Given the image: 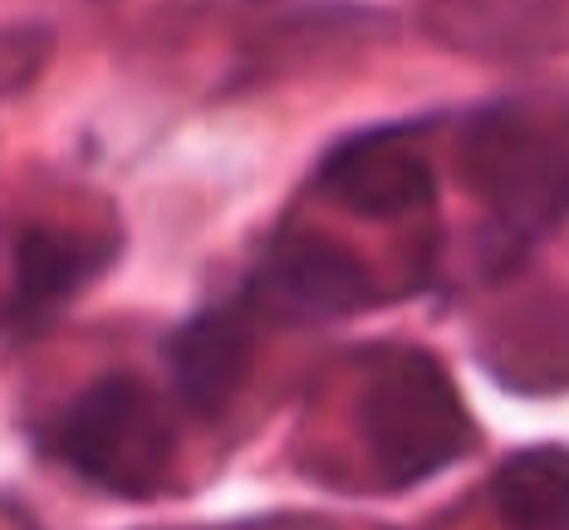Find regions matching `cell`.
Wrapping results in <instances>:
<instances>
[{
  "label": "cell",
  "instance_id": "1",
  "mask_svg": "<svg viewBox=\"0 0 569 530\" xmlns=\"http://www.w3.org/2000/svg\"><path fill=\"white\" fill-rule=\"evenodd\" d=\"M461 172L491 211L501 261H520L569 217V128L526 103H481L461 123Z\"/></svg>",
  "mask_w": 569,
  "mask_h": 530
},
{
  "label": "cell",
  "instance_id": "2",
  "mask_svg": "<svg viewBox=\"0 0 569 530\" xmlns=\"http://www.w3.org/2000/svg\"><path fill=\"white\" fill-rule=\"evenodd\" d=\"M359 428L378 487L408 491L457 467L477 447V422L461 403L452 373L427 349L393 344L373 353L359 393Z\"/></svg>",
  "mask_w": 569,
  "mask_h": 530
},
{
  "label": "cell",
  "instance_id": "3",
  "mask_svg": "<svg viewBox=\"0 0 569 530\" xmlns=\"http://www.w3.org/2000/svg\"><path fill=\"white\" fill-rule=\"evenodd\" d=\"M50 452L89 487L142 501L168 481L177 457L172 412L148 383L109 373L54 418Z\"/></svg>",
  "mask_w": 569,
  "mask_h": 530
},
{
  "label": "cell",
  "instance_id": "4",
  "mask_svg": "<svg viewBox=\"0 0 569 530\" xmlns=\"http://www.w3.org/2000/svg\"><path fill=\"white\" fill-rule=\"evenodd\" d=\"M236 300L251 310V320L325 324L369 310L373 276L343 241H329L319 231H280Z\"/></svg>",
  "mask_w": 569,
  "mask_h": 530
},
{
  "label": "cell",
  "instance_id": "5",
  "mask_svg": "<svg viewBox=\"0 0 569 530\" xmlns=\"http://www.w3.org/2000/svg\"><path fill=\"white\" fill-rule=\"evenodd\" d=\"M118 256V231L69 227V221H26L6 246L0 280V329H40L84 294Z\"/></svg>",
  "mask_w": 569,
  "mask_h": 530
},
{
  "label": "cell",
  "instance_id": "6",
  "mask_svg": "<svg viewBox=\"0 0 569 530\" xmlns=\"http://www.w3.org/2000/svg\"><path fill=\"white\" fill-rule=\"evenodd\" d=\"M315 182L335 207L363 221H398L437 202V172L408 123H383L335 143Z\"/></svg>",
  "mask_w": 569,
  "mask_h": 530
},
{
  "label": "cell",
  "instance_id": "7",
  "mask_svg": "<svg viewBox=\"0 0 569 530\" xmlns=\"http://www.w3.org/2000/svg\"><path fill=\"white\" fill-rule=\"evenodd\" d=\"M251 310L241 300L207 304L168 339V373L172 393L182 398L187 412L197 418H217L221 408L241 393L246 373H251Z\"/></svg>",
  "mask_w": 569,
  "mask_h": 530
},
{
  "label": "cell",
  "instance_id": "8",
  "mask_svg": "<svg viewBox=\"0 0 569 530\" xmlns=\"http://www.w3.org/2000/svg\"><path fill=\"white\" fill-rule=\"evenodd\" d=\"M491 501L506 530H569V447L511 452L491 481Z\"/></svg>",
  "mask_w": 569,
  "mask_h": 530
},
{
  "label": "cell",
  "instance_id": "9",
  "mask_svg": "<svg viewBox=\"0 0 569 530\" xmlns=\"http://www.w3.org/2000/svg\"><path fill=\"white\" fill-rule=\"evenodd\" d=\"M44 54H50V34L44 30H0V93L34 79Z\"/></svg>",
  "mask_w": 569,
  "mask_h": 530
}]
</instances>
